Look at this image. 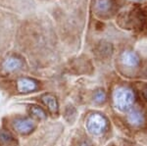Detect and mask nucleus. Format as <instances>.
Masks as SVG:
<instances>
[{"label": "nucleus", "mask_w": 147, "mask_h": 146, "mask_svg": "<svg viewBox=\"0 0 147 146\" xmlns=\"http://www.w3.org/2000/svg\"><path fill=\"white\" fill-rule=\"evenodd\" d=\"M122 63L127 67H136L139 64V58L134 51H125L121 57Z\"/></svg>", "instance_id": "39448f33"}, {"label": "nucleus", "mask_w": 147, "mask_h": 146, "mask_svg": "<svg viewBox=\"0 0 147 146\" xmlns=\"http://www.w3.org/2000/svg\"><path fill=\"white\" fill-rule=\"evenodd\" d=\"M127 121L132 126H140L141 124H143L144 122V117L142 115V113L137 109L131 110L129 115H127Z\"/></svg>", "instance_id": "0eeeda50"}, {"label": "nucleus", "mask_w": 147, "mask_h": 146, "mask_svg": "<svg viewBox=\"0 0 147 146\" xmlns=\"http://www.w3.org/2000/svg\"><path fill=\"white\" fill-rule=\"evenodd\" d=\"M14 129L21 135H28L35 128V124L30 118H18L14 121Z\"/></svg>", "instance_id": "7ed1b4c3"}, {"label": "nucleus", "mask_w": 147, "mask_h": 146, "mask_svg": "<svg viewBox=\"0 0 147 146\" xmlns=\"http://www.w3.org/2000/svg\"><path fill=\"white\" fill-rule=\"evenodd\" d=\"M28 112L32 118H35L37 120H44L46 119V113L42 108L36 105H30L28 107Z\"/></svg>", "instance_id": "1a4fd4ad"}, {"label": "nucleus", "mask_w": 147, "mask_h": 146, "mask_svg": "<svg viewBox=\"0 0 147 146\" xmlns=\"http://www.w3.org/2000/svg\"><path fill=\"white\" fill-rule=\"evenodd\" d=\"M114 104L121 111H129L134 103V94L129 88L119 87L113 94Z\"/></svg>", "instance_id": "f257e3e1"}, {"label": "nucleus", "mask_w": 147, "mask_h": 146, "mask_svg": "<svg viewBox=\"0 0 147 146\" xmlns=\"http://www.w3.org/2000/svg\"><path fill=\"white\" fill-rule=\"evenodd\" d=\"M17 87L18 90L22 93L32 92L37 88V82L28 77H22L17 82Z\"/></svg>", "instance_id": "20e7f679"}, {"label": "nucleus", "mask_w": 147, "mask_h": 146, "mask_svg": "<svg viewBox=\"0 0 147 146\" xmlns=\"http://www.w3.org/2000/svg\"><path fill=\"white\" fill-rule=\"evenodd\" d=\"M143 96H144V98L147 100V87L143 89Z\"/></svg>", "instance_id": "4468645a"}, {"label": "nucleus", "mask_w": 147, "mask_h": 146, "mask_svg": "<svg viewBox=\"0 0 147 146\" xmlns=\"http://www.w3.org/2000/svg\"><path fill=\"white\" fill-rule=\"evenodd\" d=\"M105 99H106V94L103 90L99 89V90L95 91V93H94V100H95V102L102 103L105 101Z\"/></svg>", "instance_id": "f8f14e48"}, {"label": "nucleus", "mask_w": 147, "mask_h": 146, "mask_svg": "<svg viewBox=\"0 0 147 146\" xmlns=\"http://www.w3.org/2000/svg\"><path fill=\"white\" fill-rule=\"evenodd\" d=\"M14 141V136L9 131H0V145H11Z\"/></svg>", "instance_id": "9d476101"}, {"label": "nucleus", "mask_w": 147, "mask_h": 146, "mask_svg": "<svg viewBox=\"0 0 147 146\" xmlns=\"http://www.w3.org/2000/svg\"><path fill=\"white\" fill-rule=\"evenodd\" d=\"M22 65L23 63L21 61V59H19L17 57H9L8 59L5 60L3 67L7 72H13V71L20 69L22 67Z\"/></svg>", "instance_id": "6e6552de"}, {"label": "nucleus", "mask_w": 147, "mask_h": 146, "mask_svg": "<svg viewBox=\"0 0 147 146\" xmlns=\"http://www.w3.org/2000/svg\"><path fill=\"white\" fill-rule=\"evenodd\" d=\"M86 128L91 135H101L107 128V120L101 114H92L86 121Z\"/></svg>", "instance_id": "f03ea898"}, {"label": "nucleus", "mask_w": 147, "mask_h": 146, "mask_svg": "<svg viewBox=\"0 0 147 146\" xmlns=\"http://www.w3.org/2000/svg\"><path fill=\"white\" fill-rule=\"evenodd\" d=\"M78 146H92V144L88 139H82L79 142Z\"/></svg>", "instance_id": "ddd939ff"}, {"label": "nucleus", "mask_w": 147, "mask_h": 146, "mask_svg": "<svg viewBox=\"0 0 147 146\" xmlns=\"http://www.w3.org/2000/svg\"><path fill=\"white\" fill-rule=\"evenodd\" d=\"M41 100L43 102V104L48 108V110L53 114H57L59 110V105L58 101H57L56 97L52 94H44L41 97Z\"/></svg>", "instance_id": "423d86ee"}, {"label": "nucleus", "mask_w": 147, "mask_h": 146, "mask_svg": "<svg viewBox=\"0 0 147 146\" xmlns=\"http://www.w3.org/2000/svg\"><path fill=\"white\" fill-rule=\"evenodd\" d=\"M111 8L110 0H96L95 1V9L100 13H106Z\"/></svg>", "instance_id": "9b49d317"}]
</instances>
